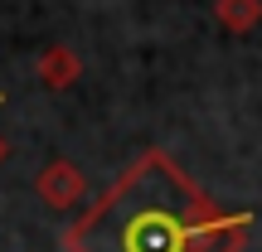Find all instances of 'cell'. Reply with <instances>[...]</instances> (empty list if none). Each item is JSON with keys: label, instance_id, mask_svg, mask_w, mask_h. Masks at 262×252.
<instances>
[{"label": "cell", "instance_id": "6da1fadb", "mask_svg": "<svg viewBox=\"0 0 262 252\" xmlns=\"http://www.w3.org/2000/svg\"><path fill=\"white\" fill-rule=\"evenodd\" d=\"M253 214L219 209L170 150L150 146L63 228V252H243Z\"/></svg>", "mask_w": 262, "mask_h": 252}, {"label": "cell", "instance_id": "7a4b0ae2", "mask_svg": "<svg viewBox=\"0 0 262 252\" xmlns=\"http://www.w3.org/2000/svg\"><path fill=\"white\" fill-rule=\"evenodd\" d=\"M34 189H39V199H44L49 209H78L83 194H88V179H83V170H78L73 160H49V165L39 170Z\"/></svg>", "mask_w": 262, "mask_h": 252}, {"label": "cell", "instance_id": "3957f363", "mask_svg": "<svg viewBox=\"0 0 262 252\" xmlns=\"http://www.w3.org/2000/svg\"><path fill=\"white\" fill-rule=\"evenodd\" d=\"M34 73H39V83H44L49 93H68V87L83 78V58H78L68 44H54V49H44V54H39Z\"/></svg>", "mask_w": 262, "mask_h": 252}, {"label": "cell", "instance_id": "277c9868", "mask_svg": "<svg viewBox=\"0 0 262 252\" xmlns=\"http://www.w3.org/2000/svg\"><path fill=\"white\" fill-rule=\"evenodd\" d=\"M214 19L228 34H248L262 19V0H214Z\"/></svg>", "mask_w": 262, "mask_h": 252}, {"label": "cell", "instance_id": "5b68a950", "mask_svg": "<svg viewBox=\"0 0 262 252\" xmlns=\"http://www.w3.org/2000/svg\"><path fill=\"white\" fill-rule=\"evenodd\" d=\"M5 155H10V146H5V136H0V165H5Z\"/></svg>", "mask_w": 262, "mask_h": 252}, {"label": "cell", "instance_id": "8992f818", "mask_svg": "<svg viewBox=\"0 0 262 252\" xmlns=\"http://www.w3.org/2000/svg\"><path fill=\"white\" fill-rule=\"evenodd\" d=\"M0 102H5V93H0Z\"/></svg>", "mask_w": 262, "mask_h": 252}]
</instances>
